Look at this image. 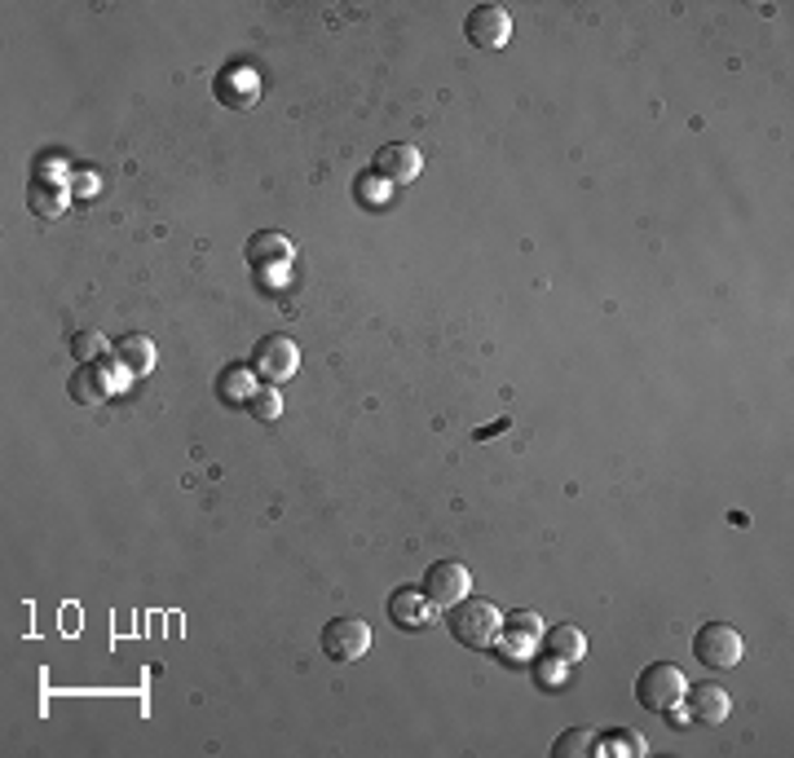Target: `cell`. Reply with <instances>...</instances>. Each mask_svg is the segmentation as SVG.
<instances>
[{
    "label": "cell",
    "mask_w": 794,
    "mask_h": 758,
    "mask_svg": "<svg viewBox=\"0 0 794 758\" xmlns=\"http://www.w3.org/2000/svg\"><path fill=\"white\" fill-rule=\"evenodd\" d=\"M742 635H737V626H729V622H706L697 635H693V657L702 661V666H710V670H733L737 661H742Z\"/></svg>",
    "instance_id": "3957f363"
},
{
    "label": "cell",
    "mask_w": 794,
    "mask_h": 758,
    "mask_svg": "<svg viewBox=\"0 0 794 758\" xmlns=\"http://www.w3.org/2000/svg\"><path fill=\"white\" fill-rule=\"evenodd\" d=\"M257 371L252 366H229L225 375H221V384H216V393L229 401V406H248L252 397H257Z\"/></svg>",
    "instance_id": "4fadbf2b"
},
{
    "label": "cell",
    "mask_w": 794,
    "mask_h": 758,
    "mask_svg": "<svg viewBox=\"0 0 794 758\" xmlns=\"http://www.w3.org/2000/svg\"><path fill=\"white\" fill-rule=\"evenodd\" d=\"M107 375L102 371H85V375H75V384H71V393L75 397H85V401H102L107 397Z\"/></svg>",
    "instance_id": "e0dca14e"
},
{
    "label": "cell",
    "mask_w": 794,
    "mask_h": 758,
    "mask_svg": "<svg viewBox=\"0 0 794 758\" xmlns=\"http://www.w3.org/2000/svg\"><path fill=\"white\" fill-rule=\"evenodd\" d=\"M684 706H688V714L697 719V723H724L729 719V710H733V701H729V693L720 688V684H688V693H684Z\"/></svg>",
    "instance_id": "9c48e42d"
},
{
    "label": "cell",
    "mask_w": 794,
    "mask_h": 758,
    "mask_svg": "<svg viewBox=\"0 0 794 758\" xmlns=\"http://www.w3.org/2000/svg\"><path fill=\"white\" fill-rule=\"evenodd\" d=\"M433 613H437V609H433V600H429L424 592H415V586H397V592L388 596V618H393L397 626L420 631Z\"/></svg>",
    "instance_id": "30bf717a"
},
{
    "label": "cell",
    "mask_w": 794,
    "mask_h": 758,
    "mask_svg": "<svg viewBox=\"0 0 794 758\" xmlns=\"http://www.w3.org/2000/svg\"><path fill=\"white\" fill-rule=\"evenodd\" d=\"M420 167H424V159H420L415 146H407V141H388V146H380L375 159H371V177H375L380 186H411V182L420 177Z\"/></svg>",
    "instance_id": "5b68a950"
},
{
    "label": "cell",
    "mask_w": 794,
    "mask_h": 758,
    "mask_svg": "<svg viewBox=\"0 0 794 758\" xmlns=\"http://www.w3.org/2000/svg\"><path fill=\"white\" fill-rule=\"evenodd\" d=\"M248 261L252 265H287L291 261V243L283 234H257L248 243Z\"/></svg>",
    "instance_id": "5bb4252c"
},
{
    "label": "cell",
    "mask_w": 794,
    "mask_h": 758,
    "mask_svg": "<svg viewBox=\"0 0 794 758\" xmlns=\"http://www.w3.org/2000/svg\"><path fill=\"white\" fill-rule=\"evenodd\" d=\"M684 693H688V680H684V670L671 666V661L645 666L641 680H635V701H641L645 710H658V714L684 706Z\"/></svg>",
    "instance_id": "7a4b0ae2"
},
{
    "label": "cell",
    "mask_w": 794,
    "mask_h": 758,
    "mask_svg": "<svg viewBox=\"0 0 794 758\" xmlns=\"http://www.w3.org/2000/svg\"><path fill=\"white\" fill-rule=\"evenodd\" d=\"M248 410H252L257 419H278V414H283V401H278V388H270V384H265V388H257V397L248 401Z\"/></svg>",
    "instance_id": "d6986e66"
},
{
    "label": "cell",
    "mask_w": 794,
    "mask_h": 758,
    "mask_svg": "<svg viewBox=\"0 0 794 758\" xmlns=\"http://www.w3.org/2000/svg\"><path fill=\"white\" fill-rule=\"evenodd\" d=\"M450 635L468 648H491L495 635L504 631V618L491 600H476V596H463L459 605H450V618H446Z\"/></svg>",
    "instance_id": "6da1fadb"
},
{
    "label": "cell",
    "mask_w": 794,
    "mask_h": 758,
    "mask_svg": "<svg viewBox=\"0 0 794 758\" xmlns=\"http://www.w3.org/2000/svg\"><path fill=\"white\" fill-rule=\"evenodd\" d=\"M645 749H649V745L635 736L631 728H613L609 736H596V741H592V754H645Z\"/></svg>",
    "instance_id": "2e32d148"
},
{
    "label": "cell",
    "mask_w": 794,
    "mask_h": 758,
    "mask_svg": "<svg viewBox=\"0 0 794 758\" xmlns=\"http://www.w3.org/2000/svg\"><path fill=\"white\" fill-rule=\"evenodd\" d=\"M543 648H547V657H551L556 666H574V661L587 657V635H583L574 622H566V626L543 631Z\"/></svg>",
    "instance_id": "8fae6325"
},
{
    "label": "cell",
    "mask_w": 794,
    "mask_h": 758,
    "mask_svg": "<svg viewBox=\"0 0 794 758\" xmlns=\"http://www.w3.org/2000/svg\"><path fill=\"white\" fill-rule=\"evenodd\" d=\"M102 345H107V340H102V335H98V331H89V335H75V345H71V353L89 362V358H98V353H102Z\"/></svg>",
    "instance_id": "ffe728a7"
},
{
    "label": "cell",
    "mask_w": 794,
    "mask_h": 758,
    "mask_svg": "<svg viewBox=\"0 0 794 758\" xmlns=\"http://www.w3.org/2000/svg\"><path fill=\"white\" fill-rule=\"evenodd\" d=\"M420 592L433 600V609H450V605H459L472 592V573L463 564H455V560H437V564H429Z\"/></svg>",
    "instance_id": "8992f818"
},
{
    "label": "cell",
    "mask_w": 794,
    "mask_h": 758,
    "mask_svg": "<svg viewBox=\"0 0 794 758\" xmlns=\"http://www.w3.org/2000/svg\"><path fill=\"white\" fill-rule=\"evenodd\" d=\"M463 32H468V40H472L476 49H499V45H508V36H512V14H508L504 5H476V10L468 14Z\"/></svg>",
    "instance_id": "ba28073f"
},
{
    "label": "cell",
    "mask_w": 794,
    "mask_h": 758,
    "mask_svg": "<svg viewBox=\"0 0 794 758\" xmlns=\"http://www.w3.org/2000/svg\"><path fill=\"white\" fill-rule=\"evenodd\" d=\"M504 644L512 648V653H521V648H530V644H538V635H543V618L538 613H530V609H517V613H508L504 618Z\"/></svg>",
    "instance_id": "7c38bea8"
},
{
    "label": "cell",
    "mask_w": 794,
    "mask_h": 758,
    "mask_svg": "<svg viewBox=\"0 0 794 758\" xmlns=\"http://www.w3.org/2000/svg\"><path fill=\"white\" fill-rule=\"evenodd\" d=\"M296 366H300V349H296L291 335H265V340L257 345V353H252V371L270 388L287 384L296 375Z\"/></svg>",
    "instance_id": "277c9868"
},
{
    "label": "cell",
    "mask_w": 794,
    "mask_h": 758,
    "mask_svg": "<svg viewBox=\"0 0 794 758\" xmlns=\"http://www.w3.org/2000/svg\"><path fill=\"white\" fill-rule=\"evenodd\" d=\"M371 648V626L362 618H332L327 631H323V653L340 666L349 661H362V653Z\"/></svg>",
    "instance_id": "52a82bcc"
},
{
    "label": "cell",
    "mask_w": 794,
    "mask_h": 758,
    "mask_svg": "<svg viewBox=\"0 0 794 758\" xmlns=\"http://www.w3.org/2000/svg\"><path fill=\"white\" fill-rule=\"evenodd\" d=\"M551 754H556V758H570V754H592V736H587L583 728H570L566 736H556Z\"/></svg>",
    "instance_id": "ac0fdd59"
},
{
    "label": "cell",
    "mask_w": 794,
    "mask_h": 758,
    "mask_svg": "<svg viewBox=\"0 0 794 758\" xmlns=\"http://www.w3.org/2000/svg\"><path fill=\"white\" fill-rule=\"evenodd\" d=\"M115 362H120L124 371L141 375V371H150V366H154V345L146 340V335H128V340H120V345H115Z\"/></svg>",
    "instance_id": "9a60e30c"
}]
</instances>
